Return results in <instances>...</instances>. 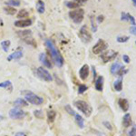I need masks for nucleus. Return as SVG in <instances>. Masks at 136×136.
Listing matches in <instances>:
<instances>
[{
  "instance_id": "nucleus-1",
  "label": "nucleus",
  "mask_w": 136,
  "mask_h": 136,
  "mask_svg": "<svg viewBox=\"0 0 136 136\" xmlns=\"http://www.w3.org/2000/svg\"><path fill=\"white\" fill-rule=\"evenodd\" d=\"M45 45L47 46L48 50L50 52L51 56H52L54 62L58 67H62L64 65V63H65V60H64V57L62 56V55L60 54L59 50H58L56 46L55 45L54 42L50 39H46L45 40Z\"/></svg>"
},
{
  "instance_id": "nucleus-2",
  "label": "nucleus",
  "mask_w": 136,
  "mask_h": 136,
  "mask_svg": "<svg viewBox=\"0 0 136 136\" xmlns=\"http://www.w3.org/2000/svg\"><path fill=\"white\" fill-rule=\"evenodd\" d=\"M22 93L25 95V99L26 101L29 102L30 103L34 105H40L44 103V99L40 96L36 95V93H34L33 92L30 91H24L22 92Z\"/></svg>"
},
{
  "instance_id": "nucleus-3",
  "label": "nucleus",
  "mask_w": 136,
  "mask_h": 136,
  "mask_svg": "<svg viewBox=\"0 0 136 136\" xmlns=\"http://www.w3.org/2000/svg\"><path fill=\"white\" fill-rule=\"evenodd\" d=\"M74 106L78 109L80 112H82L86 116H90L91 112H92V108L90 107V105L88 103L84 102V101L79 100L74 102Z\"/></svg>"
},
{
  "instance_id": "nucleus-4",
  "label": "nucleus",
  "mask_w": 136,
  "mask_h": 136,
  "mask_svg": "<svg viewBox=\"0 0 136 136\" xmlns=\"http://www.w3.org/2000/svg\"><path fill=\"white\" fill-rule=\"evenodd\" d=\"M84 11L82 8H78L76 10L73 9L69 12V17H71V19H73V21L75 24H80L84 20Z\"/></svg>"
},
{
  "instance_id": "nucleus-5",
  "label": "nucleus",
  "mask_w": 136,
  "mask_h": 136,
  "mask_svg": "<svg viewBox=\"0 0 136 136\" xmlns=\"http://www.w3.org/2000/svg\"><path fill=\"white\" fill-rule=\"evenodd\" d=\"M79 36L81 40L84 42V43H90L92 41V36L91 34L88 32V29H87V26L84 25L81 27L80 31H79Z\"/></svg>"
},
{
  "instance_id": "nucleus-6",
  "label": "nucleus",
  "mask_w": 136,
  "mask_h": 136,
  "mask_svg": "<svg viewBox=\"0 0 136 136\" xmlns=\"http://www.w3.org/2000/svg\"><path fill=\"white\" fill-rule=\"evenodd\" d=\"M36 74L42 80L45 82H51L53 80V77L50 74V73L46 69H45L44 67H38L36 70Z\"/></svg>"
},
{
  "instance_id": "nucleus-7",
  "label": "nucleus",
  "mask_w": 136,
  "mask_h": 136,
  "mask_svg": "<svg viewBox=\"0 0 136 136\" xmlns=\"http://www.w3.org/2000/svg\"><path fill=\"white\" fill-rule=\"evenodd\" d=\"M9 116L10 118H12V119L20 120V119H23V118L26 116V112L18 107L12 108V109L9 111Z\"/></svg>"
},
{
  "instance_id": "nucleus-8",
  "label": "nucleus",
  "mask_w": 136,
  "mask_h": 136,
  "mask_svg": "<svg viewBox=\"0 0 136 136\" xmlns=\"http://www.w3.org/2000/svg\"><path fill=\"white\" fill-rule=\"evenodd\" d=\"M106 48H107V44L103 39H99L93 47V53L94 55H100L101 53H103V51L106 50Z\"/></svg>"
},
{
  "instance_id": "nucleus-9",
  "label": "nucleus",
  "mask_w": 136,
  "mask_h": 136,
  "mask_svg": "<svg viewBox=\"0 0 136 136\" xmlns=\"http://www.w3.org/2000/svg\"><path fill=\"white\" fill-rule=\"evenodd\" d=\"M118 55V53L115 52L113 50H109V51H106V52L103 53L102 55H101V58L103 60L104 63H108L110 62V61H112V60H114L115 57L117 56Z\"/></svg>"
},
{
  "instance_id": "nucleus-10",
  "label": "nucleus",
  "mask_w": 136,
  "mask_h": 136,
  "mask_svg": "<svg viewBox=\"0 0 136 136\" xmlns=\"http://www.w3.org/2000/svg\"><path fill=\"white\" fill-rule=\"evenodd\" d=\"M89 71H90V68H89L88 65H84L80 68L79 75H80V78H81L83 81H84V80H86V79L88 78Z\"/></svg>"
},
{
  "instance_id": "nucleus-11",
  "label": "nucleus",
  "mask_w": 136,
  "mask_h": 136,
  "mask_svg": "<svg viewBox=\"0 0 136 136\" xmlns=\"http://www.w3.org/2000/svg\"><path fill=\"white\" fill-rule=\"evenodd\" d=\"M32 25V21L30 19H22V20H18V21L15 22V26L17 27H26V26H29Z\"/></svg>"
},
{
  "instance_id": "nucleus-12",
  "label": "nucleus",
  "mask_w": 136,
  "mask_h": 136,
  "mask_svg": "<svg viewBox=\"0 0 136 136\" xmlns=\"http://www.w3.org/2000/svg\"><path fill=\"white\" fill-rule=\"evenodd\" d=\"M39 60H40V62L43 64L45 66H46L47 68H52V64H51V61H49V59L47 58L46 55L42 53L40 55H39Z\"/></svg>"
},
{
  "instance_id": "nucleus-13",
  "label": "nucleus",
  "mask_w": 136,
  "mask_h": 136,
  "mask_svg": "<svg viewBox=\"0 0 136 136\" xmlns=\"http://www.w3.org/2000/svg\"><path fill=\"white\" fill-rule=\"evenodd\" d=\"M118 104H119L120 108L122 109L123 112H127V111L129 110V102L126 100V99H124V98H120L119 101H118Z\"/></svg>"
},
{
  "instance_id": "nucleus-14",
  "label": "nucleus",
  "mask_w": 136,
  "mask_h": 136,
  "mask_svg": "<svg viewBox=\"0 0 136 136\" xmlns=\"http://www.w3.org/2000/svg\"><path fill=\"white\" fill-rule=\"evenodd\" d=\"M94 86H95L96 90L99 91V92L103 91V76H99L96 78Z\"/></svg>"
},
{
  "instance_id": "nucleus-15",
  "label": "nucleus",
  "mask_w": 136,
  "mask_h": 136,
  "mask_svg": "<svg viewBox=\"0 0 136 136\" xmlns=\"http://www.w3.org/2000/svg\"><path fill=\"white\" fill-rule=\"evenodd\" d=\"M23 57V53L21 51H17V52H14L13 54L7 57V61H12V60H18L20 58Z\"/></svg>"
},
{
  "instance_id": "nucleus-16",
  "label": "nucleus",
  "mask_w": 136,
  "mask_h": 136,
  "mask_svg": "<svg viewBox=\"0 0 136 136\" xmlns=\"http://www.w3.org/2000/svg\"><path fill=\"white\" fill-rule=\"evenodd\" d=\"M122 67V65H121V63L119 62H114L111 65V68H110V71H111V74H116L118 73V71L120 70V68Z\"/></svg>"
},
{
  "instance_id": "nucleus-17",
  "label": "nucleus",
  "mask_w": 136,
  "mask_h": 136,
  "mask_svg": "<svg viewBox=\"0 0 136 136\" xmlns=\"http://www.w3.org/2000/svg\"><path fill=\"white\" fill-rule=\"evenodd\" d=\"M122 124H123V126L125 127V128L131 126V114H130V113H126V114L123 116Z\"/></svg>"
},
{
  "instance_id": "nucleus-18",
  "label": "nucleus",
  "mask_w": 136,
  "mask_h": 136,
  "mask_svg": "<svg viewBox=\"0 0 136 136\" xmlns=\"http://www.w3.org/2000/svg\"><path fill=\"white\" fill-rule=\"evenodd\" d=\"M36 10L39 14H43L45 12V3L42 0H38L36 3Z\"/></svg>"
},
{
  "instance_id": "nucleus-19",
  "label": "nucleus",
  "mask_w": 136,
  "mask_h": 136,
  "mask_svg": "<svg viewBox=\"0 0 136 136\" xmlns=\"http://www.w3.org/2000/svg\"><path fill=\"white\" fill-rule=\"evenodd\" d=\"M113 87H114L115 91L117 92H121L122 90V79L120 78L118 80L114 82V84H113Z\"/></svg>"
},
{
  "instance_id": "nucleus-20",
  "label": "nucleus",
  "mask_w": 136,
  "mask_h": 136,
  "mask_svg": "<svg viewBox=\"0 0 136 136\" xmlns=\"http://www.w3.org/2000/svg\"><path fill=\"white\" fill-rule=\"evenodd\" d=\"M74 117H75V122H76V123L78 124V126L80 127V128H84V122L83 117H82L80 114H77V113H75Z\"/></svg>"
},
{
  "instance_id": "nucleus-21",
  "label": "nucleus",
  "mask_w": 136,
  "mask_h": 136,
  "mask_svg": "<svg viewBox=\"0 0 136 136\" xmlns=\"http://www.w3.org/2000/svg\"><path fill=\"white\" fill-rule=\"evenodd\" d=\"M0 88L9 89V91H12L13 89L12 83L10 81H5V82H3V83H0Z\"/></svg>"
},
{
  "instance_id": "nucleus-22",
  "label": "nucleus",
  "mask_w": 136,
  "mask_h": 136,
  "mask_svg": "<svg viewBox=\"0 0 136 136\" xmlns=\"http://www.w3.org/2000/svg\"><path fill=\"white\" fill-rule=\"evenodd\" d=\"M31 31L30 30H24V31H17V35L22 37V38H26V37H29L31 36Z\"/></svg>"
},
{
  "instance_id": "nucleus-23",
  "label": "nucleus",
  "mask_w": 136,
  "mask_h": 136,
  "mask_svg": "<svg viewBox=\"0 0 136 136\" xmlns=\"http://www.w3.org/2000/svg\"><path fill=\"white\" fill-rule=\"evenodd\" d=\"M55 117H56V112L55 111H48L47 112V119H48V122H53L55 121Z\"/></svg>"
},
{
  "instance_id": "nucleus-24",
  "label": "nucleus",
  "mask_w": 136,
  "mask_h": 136,
  "mask_svg": "<svg viewBox=\"0 0 136 136\" xmlns=\"http://www.w3.org/2000/svg\"><path fill=\"white\" fill-rule=\"evenodd\" d=\"M15 105H17V107H20V106H27V102H26L25 99H22V98H18L15 101Z\"/></svg>"
},
{
  "instance_id": "nucleus-25",
  "label": "nucleus",
  "mask_w": 136,
  "mask_h": 136,
  "mask_svg": "<svg viewBox=\"0 0 136 136\" xmlns=\"http://www.w3.org/2000/svg\"><path fill=\"white\" fill-rule=\"evenodd\" d=\"M4 11H5L6 14L11 15V16H13V15H15L16 13H17V9L13 7H9V6L7 7H5V8H4Z\"/></svg>"
},
{
  "instance_id": "nucleus-26",
  "label": "nucleus",
  "mask_w": 136,
  "mask_h": 136,
  "mask_svg": "<svg viewBox=\"0 0 136 136\" xmlns=\"http://www.w3.org/2000/svg\"><path fill=\"white\" fill-rule=\"evenodd\" d=\"M65 6H66L68 8L70 9H74V8H78L80 7L79 3H75V2H70V1H66L65 2Z\"/></svg>"
},
{
  "instance_id": "nucleus-27",
  "label": "nucleus",
  "mask_w": 136,
  "mask_h": 136,
  "mask_svg": "<svg viewBox=\"0 0 136 136\" xmlns=\"http://www.w3.org/2000/svg\"><path fill=\"white\" fill-rule=\"evenodd\" d=\"M7 6H9V7H19L20 6V1L19 0H8L6 2Z\"/></svg>"
},
{
  "instance_id": "nucleus-28",
  "label": "nucleus",
  "mask_w": 136,
  "mask_h": 136,
  "mask_svg": "<svg viewBox=\"0 0 136 136\" xmlns=\"http://www.w3.org/2000/svg\"><path fill=\"white\" fill-rule=\"evenodd\" d=\"M10 41L9 40H5L1 42V46H2L3 50L5 51V52H7L8 49H9V46H10Z\"/></svg>"
},
{
  "instance_id": "nucleus-29",
  "label": "nucleus",
  "mask_w": 136,
  "mask_h": 136,
  "mask_svg": "<svg viewBox=\"0 0 136 136\" xmlns=\"http://www.w3.org/2000/svg\"><path fill=\"white\" fill-rule=\"evenodd\" d=\"M24 41L26 42L27 45H32L33 47H36V41H35V39H33L32 37H26V38L24 39Z\"/></svg>"
},
{
  "instance_id": "nucleus-30",
  "label": "nucleus",
  "mask_w": 136,
  "mask_h": 136,
  "mask_svg": "<svg viewBox=\"0 0 136 136\" xmlns=\"http://www.w3.org/2000/svg\"><path fill=\"white\" fill-rule=\"evenodd\" d=\"M29 16V13L26 11V9H22L20 10L18 14H17V17L18 18H24V17H28Z\"/></svg>"
},
{
  "instance_id": "nucleus-31",
  "label": "nucleus",
  "mask_w": 136,
  "mask_h": 136,
  "mask_svg": "<svg viewBox=\"0 0 136 136\" xmlns=\"http://www.w3.org/2000/svg\"><path fill=\"white\" fill-rule=\"evenodd\" d=\"M130 39V36H118V37H117V42H118V43H126L127 41L129 40Z\"/></svg>"
},
{
  "instance_id": "nucleus-32",
  "label": "nucleus",
  "mask_w": 136,
  "mask_h": 136,
  "mask_svg": "<svg viewBox=\"0 0 136 136\" xmlns=\"http://www.w3.org/2000/svg\"><path fill=\"white\" fill-rule=\"evenodd\" d=\"M65 111H66L67 112H68V113H69V114H71V115H75V112H74V110H73V109H72V107H71V105L70 104H66L65 106Z\"/></svg>"
},
{
  "instance_id": "nucleus-33",
  "label": "nucleus",
  "mask_w": 136,
  "mask_h": 136,
  "mask_svg": "<svg viewBox=\"0 0 136 136\" xmlns=\"http://www.w3.org/2000/svg\"><path fill=\"white\" fill-rule=\"evenodd\" d=\"M91 25H92V31L93 32V33H95L96 31H97V25L94 23V20H93V17L92 16L91 17Z\"/></svg>"
},
{
  "instance_id": "nucleus-34",
  "label": "nucleus",
  "mask_w": 136,
  "mask_h": 136,
  "mask_svg": "<svg viewBox=\"0 0 136 136\" xmlns=\"http://www.w3.org/2000/svg\"><path fill=\"white\" fill-rule=\"evenodd\" d=\"M125 68H126V67L122 66V67H121V68H120L119 71H118V73H117V74H119V76H120V77L123 76L124 74H126V73H127V72H128V70H126V69H125Z\"/></svg>"
},
{
  "instance_id": "nucleus-35",
  "label": "nucleus",
  "mask_w": 136,
  "mask_h": 136,
  "mask_svg": "<svg viewBox=\"0 0 136 136\" xmlns=\"http://www.w3.org/2000/svg\"><path fill=\"white\" fill-rule=\"evenodd\" d=\"M87 90V86L85 84H80L78 88V93H84Z\"/></svg>"
},
{
  "instance_id": "nucleus-36",
  "label": "nucleus",
  "mask_w": 136,
  "mask_h": 136,
  "mask_svg": "<svg viewBox=\"0 0 136 136\" xmlns=\"http://www.w3.org/2000/svg\"><path fill=\"white\" fill-rule=\"evenodd\" d=\"M34 114L36 118H39V119H42L43 118V112L41 110H37V111H35L34 112Z\"/></svg>"
},
{
  "instance_id": "nucleus-37",
  "label": "nucleus",
  "mask_w": 136,
  "mask_h": 136,
  "mask_svg": "<svg viewBox=\"0 0 136 136\" xmlns=\"http://www.w3.org/2000/svg\"><path fill=\"white\" fill-rule=\"evenodd\" d=\"M121 20L122 21H129V19H128V14L122 12V14H121Z\"/></svg>"
},
{
  "instance_id": "nucleus-38",
  "label": "nucleus",
  "mask_w": 136,
  "mask_h": 136,
  "mask_svg": "<svg viewBox=\"0 0 136 136\" xmlns=\"http://www.w3.org/2000/svg\"><path fill=\"white\" fill-rule=\"evenodd\" d=\"M128 19H129V21L131 22V25H132V26H135L136 22H135V19H134V17H132V16H131L130 14H128Z\"/></svg>"
},
{
  "instance_id": "nucleus-39",
  "label": "nucleus",
  "mask_w": 136,
  "mask_h": 136,
  "mask_svg": "<svg viewBox=\"0 0 136 136\" xmlns=\"http://www.w3.org/2000/svg\"><path fill=\"white\" fill-rule=\"evenodd\" d=\"M129 135L130 136H136V125H133V127L131 129L129 132Z\"/></svg>"
},
{
  "instance_id": "nucleus-40",
  "label": "nucleus",
  "mask_w": 136,
  "mask_h": 136,
  "mask_svg": "<svg viewBox=\"0 0 136 136\" xmlns=\"http://www.w3.org/2000/svg\"><path fill=\"white\" fill-rule=\"evenodd\" d=\"M130 33L133 36H136V26H133L130 27Z\"/></svg>"
},
{
  "instance_id": "nucleus-41",
  "label": "nucleus",
  "mask_w": 136,
  "mask_h": 136,
  "mask_svg": "<svg viewBox=\"0 0 136 136\" xmlns=\"http://www.w3.org/2000/svg\"><path fill=\"white\" fill-rule=\"evenodd\" d=\"M122 60H123L124 63H126V64H129V63H130V57L127 55H122Z\"/></svg>"
},
{
  "instance_id": "nucleus-42",
  "label": "nucleus",
  "mask_w": 136,
  "mask_h": 136,
  "mask_svg": "<svg viewBox=\"0 0 136 136\" xmlns=\"http://www.w3.org/2000/svg\"><path fill=\"white\" fill-rule=\"evenodd\" d=\"M103 125H104V126L106 127V128H107V129H109L110 131H112V125H111L110 122H103Z\"/></svg>"
},
{
  "instance_id": "nucleus-43",
  "label": "nucleus",
  "mask_w": 136,
  "mask_h": 136,
  "mask_svg": "<svg viewBox=\"0 0 136 136\" xmlns=\"http://www.w3.org/2000/svg\"><path fill=\"white\" fill-rule=\"evenodd\" d=\"M103 19H104V17H103V16H99V17H97V21H98L99 24L102 23V22L103 21Z\"/></svg>"
},
{
  "instance_id": "nucleus-44",
  "label": "nucleus",
  "mask_w": 136,
  "mask_h": 136,
  "mask_svg": "<svg viewBox=\"0 0 136 136\" xmlns=\"http://www.w3.org/2000/svg\"><path fill=\"white\" fill-rule=\"evenodd\" d=\"M74 1L77 3H84V2H86L87 0H74Z\"/></svg>"
},
{
  "instance_id": "nucleus-45",
  "label": "nucleus",
  "mask_w": 136,
  "mask_h": 136,
  "mask_svg": "<svg viewBox=\"0 0 136 136\" xmlns=\"http://www.w3.org/2000/svg\"><path fill=\"white\" fill-rule=\"evenodd\" d=\"M16 136H24V133L23 132H18L17 134H16Z\"/></svg>"
},
{
  "instance_id": "nucleus-46",
  "label": "nucleus",
  "mask_w": 136,
  "mask_h": 136,
  "mask_svg": "<svg viewBox=\"0 0 136 136\" xmlns=\"http://www.w3.org/2000/svg\"><path fill=\"white\" fill-rule=\"evenodd\" d=\"M131 1H132V3H133L134 7H136V0H131Z\"/></svg>"
},
{
  "instance_id": "nucleus-47",
  "label": "nucleus",
  "mask_w": 136,
  "mask_h": 136,
  "mask_svg": "<svg viewBox=\"0 0 136 136\" xmlns=\"http://www.w3.org/2000/svg\"><path fill=\"white\" fill-rule=\"evenodd\" d=\"M74 136H81V135H74Z\"/></svg>"
},
{
  "instance_id": "nucleus-48",
  "label": "nucleus",
  "mask_w": 136,
  "mask_h": 136,
  "mask_svg": "<svg viewBox=\"0 0 136 136\" xmlns=\"http://www.w3.org/2000/svg\"><path fill=\"white\" fill-rule=\"evenodd\" d=\"M135 44H136V41H135Z\"/></svg>"
}]
</instances>
